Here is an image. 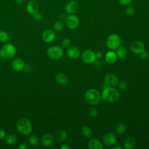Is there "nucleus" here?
Wrapping results in <instances>:
<instances>
[{"label":"nucleus","instance_id":"4be33fe9","mask_svg":"<svg viewBox=\"0 0 149 149\" xmlns=\"http://www.w3.org/2000/svg\"><path fill=\"white\" fill-rule=\"evenodd\" d=\"M55 137L58 141H63L65 140L68 137L67 133L63 130H58L55 134Z\"/></svg>","mask_w":149,"mask_h":149},{"label":"nucleus","instance_id":"0eeeda50","mask_svg":"<svg viewBox=\"0 0 149 149\" xmlns=\"http://www.w3.org/2000/svg\"><path fill=\"white\" fill-rule=\"evenodd\" d=\"M65 21L67 26L69 29L71 30H74L77 29L79 24V17L76 15L73 14H70L66 16Z\"/></svg>","mask_w":149,"mask_h":149},{"label":"nucleus","instance_id":"7c9ffc66","mask_svg":"<svg viewBox=\"0 0 149 149\" xmlns=\"http://www.w3.org/2000/svg\"><path fill=\"white\" fill-rule=\"evenodd\" d=\"M71 44V40L69 38H64L61 41V45L63 47H68Z\"/></svg>","mask_w":149,"mask_h":149},{"label":"nucleus","instance_id":"2f4dec72","mask_svg":"<svg viewBox=\"0 0 149 149\" xmlns=\"http://www.w3.org/2000/svg\"><path fill=\"white\" fill-rule=\"evenodd\" d=\"M98 113V111L97 109L95 108H91L89 110V115L92 117V118H94L96 117Z\"/></svg>","mask_w":149,"mask_h":149},{"label":"nucleus","instance_id":"e433bc0d","mask_svg":"<svg viewBox=\"0 0 149 149\" xmlns=\"http://www.w3.org/2000/svg\"><path fill=\"white\" fill-rule=\"evenodd\" d=\"M6 136V133L4 130L0 129V140H3Z\"/></svg>","mask_w":149,"mask_h":149},{"label":"nucleus","instance_id":"5701e85b","mask_svg":"<svg viewBox=\"0 0 149 149\" xmlns=\"http://www.w3.org/2000/svg\"><path fill=\"white\" fill-rule=\"evenodd\" d=\"M17 140V137L13 134H9L5 136V141L8 145H13L16 143Z\"/></svg>","mask_w":149,"mask_h":149},{"label":"nucleus","instance_id":"c85d7f7f","mask_svg":"<svg viewBox=\"0 0 149 149\" xmlns=\"http://www.w3.org/2000/svg\"><path fill=\"white\" fill-rule=\"evenodd\" d=\"M126 126L123 123H119L116 125L115 130L118 134H122L126 131Z\"/></svg>","mask_w":149,"mask_h":149},{"label":"nucleus","instance_id":"6ab92c4d","mask_svg":"<svg viewBox=\"0 0 149 149\" xmlns=\"http://www.w3.org/2000/svg\"><path fill=\"white\" fill-rule=\"evenodd\" d=\"M88 147L90 149H102L103 146L100 141L95 138L91 139L88 143Z\"/></svg>","mask_w":149,"mask_h":149},{"label":"nucleus","instance_id":"20e7f679","mask_svg":"<svg viewBox=\"0 0 149 149\" xmlns=\"http://www.w3.org/2000/svg\"><path fill=\"white\" fill-rule=\"evenodd\" d=\"M15 47L10 43H6L0 49V57L2 59H10L16 54Z\"/></svg>","mask_w":149,"mask_h":149},{"label":"nucleus","instance_id":"aec40b11","mask_svg":"<svg viewBox=\"0 0 149 149\" xmlns=\"http://www.w3.org/2000/svg\"><path fill=\"white\" fill-rule=\"evenodd\" d=\"M136 144V141L134 137H128L123 142V146L126 149H132L135 147Z\"/></svg>","mask_w":149,"mask_h":149},{"label":"nucleus","instance_id":"423d86ee","mask_svg":"<svg viewBox=\"0 0 149 149\" xmlns=\"http://www.w3.org/2000/svg\"><path fill=\"white\" fill-rule=\"evenodd\" d=\"M47 54L51 59L59 60L63 56V52L62 48L60 47L53 45L47 49Z\"/></svg>","mask_w":149,"mask_h":149},{"label":"nucleus","instance_id":"79ce46f5","mask_svg":"<svg viewBox=\"0 0 149 149\" xmlns=\"http://www.w3.org/2000/svg\"><path fill=\"white\" fill-rule=\"evenodd\" d=\"M17 3H22L25 0H15Z\"/></svg>","mask_w":149,"mask_h":149},{"label":"nucleus","instance_id":"a211bd4d","mask_svg":"<svg viewBox=\"0 0 149 149\" xmlns=\"http://www.w3.org/2000/svg\"><path fill=\"white\" fill-rule=\"evenodd\" d=\"M67 55L71 59H77L80 55V51L76 47H69L66 51Z\"/></svg>","mask_w":149,"mask_h":149},{"label":"nucleus","instance_id":"c756f323","mask_svg":"<svg viewBox=\"0 0 149 149\" xmlns=\"http://www.w3.org/2000/svg\"><path fill=\"white\" fill-rule=\"evenodd\" d=\"M126 14L129 16H132L133 15H134V14L136 13V9L133 6H129L126 8Z\"/></svg>","mask_w":149,"mask_h":149},{"label":"nucleus","instance_id":"f03ea898","mask_svg":"<svg viewBox=\"0 0 149 149\" xmlns=\"http://www.w3.org/2000/svg\"><path fill=\"white\" fill-rule=\"evenodd\" d=\"M16 128L19 132L26 136L29 135L33 130V127L30 121L25 118H22L17 121Z\"/></svg>","mask_w":149,"mask_h":149},{"label":"nucleus","instance_id":"a878e982","mask_svg":"<svg viewBox=\"0 0 149 149\" xmlns=\"http://www.w3.org/2000/svg\"><path fill=\"white\" fill-rule=\"evenodd\" d=\"M9 40V36L8 33L3 30H0V42L3 43L7 42Z\"/></svg>","mask_w":149,"mask_h":149},{"label":"nucleus","instance_id":"72a5a7b5","mask_svg":"<svg viewBox=\"0 0 149 149\" xmlns=\"http://www.w3.org/2000/svg\"><path fill=\"white\" fill-rule=\"evenodd\" d=\"M118 84L119 88L121 90H125L127 87V83L125 81H120Z\"/></svg>","mask_w":149,"mask_h":149},{"label":"nucleus","instance_id":"39448f33","mask_svg":"<svg viewBox=\"0 0 149 149\" xmlns=\"http://www.w3.org/2000/svg\"><path fill=\"white\" fill-rule=\"evenodd\" d=\"M121 44V38L117 34H112L109 35L107 40V45L111 50H116Z\"/></svg>","mask_w":149,"mask_h":149},{"label":"nucleus","instance_id":"f257e3e1","mask_svg":"<svg viewBox=\"0 0 149 149\" xmlns=\"http://www.w3.org/2000/svg\"><path fill=\"white\" fill-rule=\"evenodd\" d=\"M120 97V94L117 89L111 86L105 87L101 93V98L106 102H112L117 101Z\"/></svg>","mask_w":149,"mask_h":149},{"label":"nucleus","instance_id":"7ed1b4c3","mask_svg":"<svg viewBox=\"0 0 149 149\" xmlns=\"http://www.w3.org/2000/svg\"><path fill=\"white\" fill-rule=\"evenodd\" d=\"M86 101L91 105H97L101 100V96L99 91L94 88L87 90L84 94Z\"/></svg>","mask_w":149,"mask_h":149},{"label":"nucleus","instance_id":"dca6fc26","mask_svg":"<svg viewBox=\"0 0 149 149\" xmlns=\"http://www.w3.org/2000/svg\"><path fill=\"white\" fill-rule=\"evenodd\" d=\"M54 141V136L49 133L44 134L41 138V142L45 147H49L51 146Z\"/></svg>","mask_w":149,"mask_h":149},{"label":"nucleus","instance_id":"b1692460","mask_svg":"<svg viewBox=\"0 0 149 149\" xmlns=\"http://www.w3.org/2000/svg\"><path fill=\"white\" fill-rule=\"evenodd\" d=\"M81 133L86 138H90L92 136V130L91 128L87 125H84L81 127Z\"/></svg>","mask_w":149,"mask_h":149},{"label":"nucleus","instance_id":"37998d69","mask_svg":"<svg viewBox=\"0 0 149 149\" xmlns=\"http://www.w3.org/2000/svg\"><path fill=\"white\" fill-rule=\"evenodd\" d=\"M112 148L113 149H122V147H119V146H116V147H113Z\"/></svg>","mask_w":149,"mask_h":149},{"label":"nucleus","instance_id":"bb28decb","mask_svg":"<svg viewBox=\"0 0 149 149\" xmlns=\"http://www.w3.org/2000/svg\"><path fill=\"white\" fill-rule=\"evenodd\" d=\"M30 144L33 146H37L39 143V139L35 134H31L29 139Z\"/></svg>","mask_w":149,"mask_h":149},{"label":"nucleus","instance_id":"f704fd0d","mask_svg":"<svg viewBox=\"0 0 149 149\" xmlns=\"http://www.w3.org/2000/svg\"><path fill=\"white\" fill-rule=\"evenodd\" d=\"M132 0H119V2L122 5H124V6H126V5H129L131 2H132Z\"/></svg>","mask_w":149,"mask_h":149},{"label":"nucleus","instance_id":"58836bf2","mask_svg":"<svg viewBox=\"0 0 149 149\" xmlns=\"http://www.w3.org/2000/svg\"><path fill=\"white\" fill-rule=\"evenodd\" d=\"M94 63L95 64V66H96L97 67H98V68L100 67V66L102 65V62L100 61V59H98V60L97 59V60L95 61V62H94Z\"/></svg>","mask_w":149,"mask_h":149},{"label":"nucleus","instance_id":"1a4fd4ad","mask_svg":"<svg viewBox=\"0 0 149 149\" xmlns=\"http://www.w3.org/2000/svg\"><path fill=\"white\" fill-rule=\"evenodd\" d=\"M130 49L133 52L136 54H140L145 51V45L140 41H134L130 45Z\"/></svg>","mask_w":149,"mask_h":149},{"label":"nucleus","instance_id":"a19ab883","mask_svg":"<svg viewBox=\"0 0 149 149\" xmlns=\"http://www.w3.org/2000/svg\"><path fill=\"white\" fill-rule=\"evenodd\" d=\"M71 147L68 145H63L60 147V149H70Z\"/></svg>","mask_w":149,"mask_h":149},{"label":"nucleus","instance_id":"f3484780","mask_svg":"<svg viewBox=\"0 0 149 149\" xmlns=\"http://www.w3.org/2000/svg\"><path fill=\"white\" fill-rule=\"evenodd\" d=\"M118 55L115 52L112 50L108 51L105 56L106 62L109 64L115 63L118 59Z\"/></svg>","mask_w":149,"mask_h":149},{"label":"nucleus","instance_id":"4468645a","mask_svg":"<svg viewBox=\"0 0 149 149\" xmlns=\"http://www.w3.org/2000/svg\"><path fill=\"white\" fill-rule=\"evenodd\" d=\"M79 7V3L76 1H72L65 6V11L69 14H73L77 12Z\"/></svg>","mask_w":149,"mask_h":149},{"label":"nucleus","instance_id":"ddd939ff","mask_svg":"<svg viewBox=\"0 0 149 149\" xmlns=\"http://www.w3.org/2000/svg\"><path fill=\"white\" fill-rule=\"evenodd\" d=\"M104 82L107 86L113 87L118 83V78L113 73H108L104 77Z\"/></svg>","mask_w":149,"mask_h":149},{"label":"nucleus","instance_id":"cd10ccee","mask_svg":"<svg viewBox=\"0 0 149 149\" xmlns=\"http://www.w3.org/2000/svg\"><path fill=\"white\" fill-rule=\"evenodd\" d=\"M64 27L63 22L61 20L56 21L54 24V29L56 31H61Z\"/></svg>","mask_w":149,"mask_h":149},{"label":"nucleus","instance_id":"6e6552de","mask_svg":"<svg viewBox=\"0 0 149 149\" xmlns=\"http://www.w3.org/2000/svg\"><path fill=\"white\" fill-rule=\"evenodd\" d=\"M82 59L83 61L87 64L94 63L97 60L95 53L90 49H87L83 52L82 54Z\"/></svg>","mask_w":149,"mask_h":149},{"label":"nucleus","instance_id":"c9c22d12","mask_svg":"<svg viewBox=\"0 0 149 149\" xmlns=\"http://www.w3.org/2000/svg\"><path fill=\"white\" fill-rule=\"evenodd\" d=\"M139 55H140V57L141 59H146V58L148 57V53H147L146 51H144L143 52H142L141 53H140V54H139Z\"/></svg>","mask_w":149,"mask_h":149},{"label":"nucleus","instance_id":"412c9836","mask_svg":"<svg viewBox=\"0 0 149 149\" xmlns=\"http://www.w3.org/2000/svg\"><path fill=\"white\" fill-rule=\"evenodd\" d=\"M55 80L60 85L65 86L68 82V77L62 73H57L55 76Z\"/></svg>","mask_w":149,"mask_h":149},{"label":"nucleus","instance_id":"473e14b6","mask_svg":"<svg viewBox=\"0 0 149 149\" xmlns=\"http://www.w3.org/2000/svg\"><path fill=\"white\" fill-rule=\"evenodd\" d=\"M33 17L34 19L36 21H40L42 19L43 16L42 15V13H40V12H37L36 13H35L34 15H33Z\"/></svg>","mask_w":149,"mask_h":149},{"label":"nucleus","instance_id":"393cba45","mask_svg":"<svg viewBox=\"0 0 149 149\" xmlns=\"http://www.w3.org/2000/svg\"><path fill=\"white\" fill-rule=\"evenodd\" d=\"M116 54L118 57L123 58H125L127 54V49L123 47V46H120L117 49H116Z\"/></svg>","mask_w":149,"mask_h":149},{"label":"nucleus","instance_id":"f8f14e48","mask_svg":"<svg viewBox=\"0 0 149 149\" xmlns=\"http://www.w3.org/2000/svg\"><path fill=\"white\" fill-rule=\"evenodd\" d=\"M116 137L113 133H107L102 138L104 144L107 146H112L114 145L116 142Z\"/></svg>","mask_w":149,"mask_h":149},{"label":"nucleus","instance_id":"2eb2a0df","mask_svg":"<svg viewBox=\"0 0 149 149\" xmlns=\"http://www.w3.org/2000/svg\"><path fill=\"white\" fill-rule=\"evenodd\" d=\"M11 66L14 70L16 72H20L24 69L25 64L22 59L19 58H15L12 60L11 62Z\"/></svg>","mask_w":149,"mask_h":149},{"label":"nucleus","instance_id":"9b49d317","mask_svg":"<svg viewBox=\"0 0 149 149\" xmlns=\"http://www.w3.org/2000/svg\"><path fill=\"white\" fill-rule=\"evenodd\" d=\"M39 5L37 1L31 0L26 5V10L30 15H34L38 12Z\"/></svg>","mask_w":149,"mask_h":149},{"label":"nucleus","instance_id":"ea45409f","mask_svg":"<svg viewBox=\"0 0 149 149\" xmlns=\"http://www.w3.org/2000/svg\"><path fill=\"white\" fill-rule=\"evenodd\" d=\"M19 149H26V148H27V144L26 143H22L19 146Z\"/></svg>","mask_w":149,"mask_h":149},{"label":"nucleus","instance_id":"4c0bfd02","mask_svg":"<svg viewBox=\"0 0 149 149\" xmlns=\"http://www.w3.org/2000/svg\"><path fill=\"white\" fill-rule=\"evenodd\" d=\"M95 55H96V58H97V59H100L102 58V56H103V54L101 52V51H98L95 53Z\"/></svg>","mask_w":149,"mask_h":149},{"label":"nucleus","instance_id":"9d476101","mask_svg":"<svg viewBox=\"0 0 149 149\" xmlns=\"http://www.w3.org/2000/svg\"><path fill=\"white\" fill-rule=\"evenodd\" d=\"M56 37L55 32L51 29L44 30L42 34V39L45 42H51L53 41Z\"/></svg>","mask_w":149,"mask_h":149}]
</instances>
